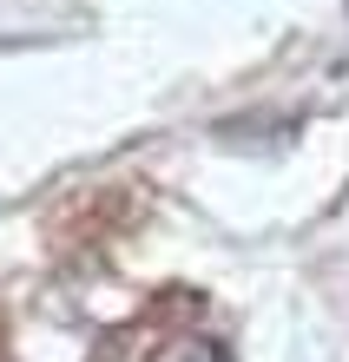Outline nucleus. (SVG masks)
Here are the masks:
<instances>
[{"instance_id": "1", "label": "nucleus", "mask_w": 349, "mask_h": 362, "mask_svg": "<svg viewBox=\"0 0 349 362\" xmlns=\"http://www.w3.org/2000/svg\"><path fill=\"white\" fill-rule=\"evenodd\" d=\"M93 362H224V349L205 329L198 303L191 296H171V303H151L145 316H132L125 329L99 336Z\"/></svg>"}, {"instance_id": "2", "label": "nucleus", "mask_w": 349, "mask_h": 362, "mask_svg": "<svg viewBox=\"0 0 349 362\" xmlns=\"http://www.w3.org/2000/svg\"><path fill=\"white\" fill-rule=\"evenodd\" d=\"M0 362H7V323H0Z\"/></svg>"}]
</instances>
